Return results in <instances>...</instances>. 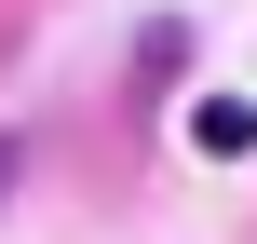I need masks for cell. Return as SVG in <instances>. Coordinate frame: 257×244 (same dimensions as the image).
<instances>
[{
	"mask_svg": "<svg viewBox=\"0 0 257 244\" xmlns=\"http://www.w3.org/2000/svg\"><path fill=\"white\" fill-rule=\"evenodd\" d=\"M14 177H27V136H0V204H14Z\"/></svg>",
	"mask_w": 257,
	"mask_h": 244,
	"instance_id": "1",
	"label": "cell"
}]
</instances>
